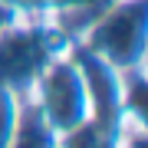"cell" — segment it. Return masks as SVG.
<instances>
[{
  "label": "cell",
  "mask_w": 148,
  "mask_h": 148,
  "mask_svg": "<svg viewBox=\"0 0 148 148\" xmlns=\"http://www.w3.org/2000/svg\"><path fill=\"white\" fill-rule=\"evenodd\" d=\"M138 43H142V10L138 7L132 13H122L115 20H109L99 33V46H106L119 59H128L138 49Z\"/></svg>",
  "instance_id": "1"
}]
</instances>
